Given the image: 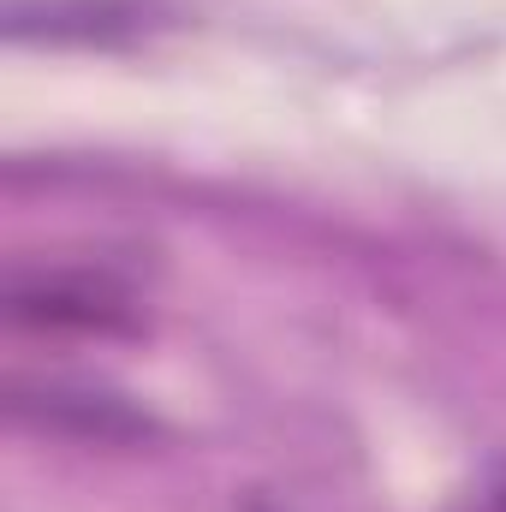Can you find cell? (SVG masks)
Here are the masks:
<instances>
[{"instance_id": "1", "label": "cell", "mask_w": 506, "mask_h": 512, "mask_svg": "<svg viewBox=\"0 0 506 512\" xmlns=\"http://www.w3.org/2000/svg\"><path fill=\"white\" fill-rule=\"evenodd\" d=\"M6 322L30 334H137L143 286L114 256H60L6 268Z\"/></svg>"}, {"instance_id": "2", "label": "cell", "mask_w": 506, "mask_h": 512, "mask_svg": "<svg viewBox=\"0 0 506 512\" xmlns=\"http://www.w3.org/2000/svg\"><path fill=\"white\" fill-rule=\"evenodd\" d=\"M161 24L155 0H6L12 42H131Z\"/></svg>"}, {"instance_id": "3", "label": "cell", "mask_w": 506, "mask_h": 512, "mask_svg": "<svg viewBox=\"0 0 506 512\" xmlns=\"http://www.w3.org/2000/svg\"><path fill=\"white\" fill-rule=\"evenodd\" d=\"M18 417H42L54 429H78V435H96V441H126L143 435L149 417H137L126 399H108V393H90V387H42V405L36 399H12Z\"/></svg>"}, {"instance_id": "4", "label": "cell", "mask_w": 506, "mask_h": 512, "mask_svg": "<svg viewBox=\"0 0 506 512\" xmlns=\"http://www.w3.org/2000/svg\"><path fill=\"white\" fill-rule=\"evenodd\" d=\"M465 512H506V477H495V483H483V495L471 501Z\"/></svg>"}]
</instances>
